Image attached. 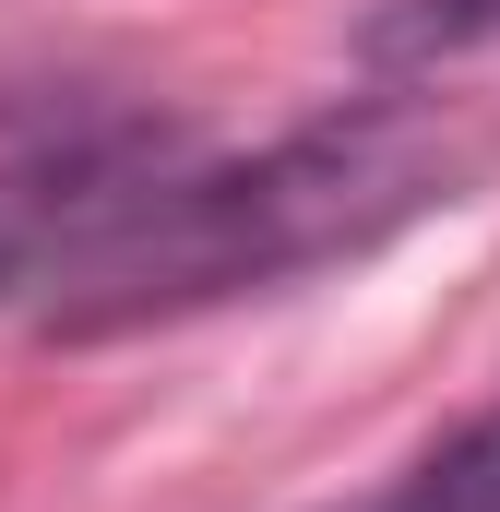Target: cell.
I'll return each instance as SVG.
<instances>
[{
  "instance_id": "cell-2",
  "label": "cell",
  "mask_w": 500,
  "mask_h": 512,
  "mask_svg": "<svg viewBox=\"0 0 500 512\" xmlns=\"http://www.w3.org/2000/svg\"><path fill=\"white\" fill-rule=\"evenodd\" d=\"M370 512H500V417H477L465 441H441L393 501H370Z\"/></svg>"
},
{
  "instance_id": "cell-1",
  "label": "cell",
  "mask_w": 500,
  "mask_h": 512,
  "mask_svg": "<svg viewBox=\"0 0 500 512\" xmlns=\"http://www.w3.org/2000/svg\"><path fill=\"white\" fill-rule=\"evenodd\" d=\"M453 191H465V143L429 108H334L274 131L262 155H203V167L72 155L60 179L0 191V298H24L36 334L96 346L358 262L393 227L441 215Z\"/></svg>"
},
{
  "instance_id": "cell-3",
  "label": "cell",
  "mask_w": 500,
  "mask_h": 512,
  "mask_svg": "<svg viewBox=\"0 0 500 512\" xmlns=\"http://www.w3.org/2000/svg\"><path fill=\"white\" fill-rule=\"evenodd\" d=\"M477 36H500V0H429L393 24V48H477Z\"/></svg>"
}]
</instances>
